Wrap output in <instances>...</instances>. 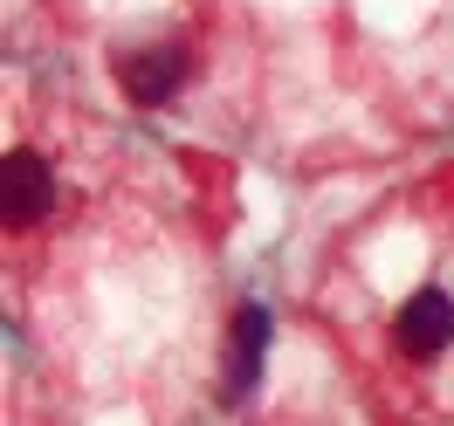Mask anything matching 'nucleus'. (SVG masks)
<instances>
[{
    "label": "nucleus",
    "instance_id": "nucleus-1",
    "mask_svg": "<svg viewBox=\"0 0 454 426\" xmlns=\"http://www.w3.org/2000/svg\"><path fill=\"white\" fill-rule=\"evenodd\" d=\"M193 76V49L179 42H159V49H138V56H117V83L131 104H166L179 97V83Z\"/></svg>",
    "mask_w": 454,
    "mask_h": 426
},
{
    "label": "nucleus",
    "instance_id": "nucleus-2",
    "mask_svg": "<svg viewBox=\"0 0 454 426\" xmlns=\"http://www.w3.org/2000/svg\"><path fill=\"white\" fill-rule=\"evenodd\" d=\"M262 351H269V310H262V303H241L234 337H227V378H221V399H227V406H241V399L255 392Z\"/></svg>",
    "mask_w": 454,
    "mask_h": 426
},
{
    "label": "nucleus",
    "instance_id": "nucleus-3",
    "mask_svg": "<svg viewBox=\"0 0 454 426\" xmlns=\"http://www.w3.org/2000/svg\"><path fill=\"white\" fill-rule=\"evenodd\" d=\"M448 344H454V296L448 289H420L399 310V351L406 358H441Z\"/></svg>",
    "mask_w": 454,
    "mask_h": 426
},
{
    "label": "nucleus",
    "instance_id": "nucleus-4",
    "mask_svg": "<svg viewBox=\"0 0 454 426\" xmlns=\"http://www.w3.org/2000/svg\"><path fill=\"white\" fill-rule=\"evenodd\" d=\"M0 199H7V228H35L56 199V179L35 151H7V179H0Z\"/></svg>",
    "mask_w": 454,
    "mask_h": 426
}]
</instances>
